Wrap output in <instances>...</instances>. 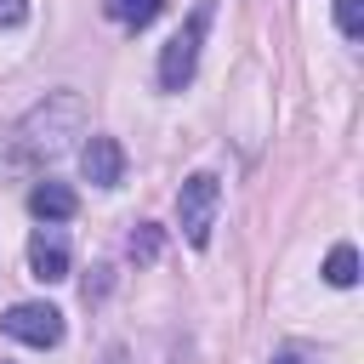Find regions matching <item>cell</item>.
Masks as SVG:
<instances>
[{"mask_svg":"<svg viewBox=\"0 0 364 364\" xmlns=\"http://www.w3.org/2000/svg\"><path fill=\"white\" fill-rule=\"evenodd\" d=\"M80 97L74 91H57V97H46L11 136H17V159H51V154H63L68 148V136H74V125H80Z\"/></svg>","mask_w":364,"mask_h":364,"instance_id":"cell-1","label":"cell"},{"mask_svg":"<svg viewBox=\"0 0 364 364\" xmlns=\"http://www.w3.org/2000/svg\"><path fill=\"white\" fill-rule=\"evenodd\" d=\"M210 11H216V0H199V6L188 11V23L165 40V51H159V85H165V91H182V85L193 80L199 46H205V28H210Z\"/></svg>","mask_w":364,"mask_h":364,"instance_id":"cell-2","label":"cell"},{"mask_svg":"<svg viewBox=\"0 0 364 364\" xmlns=\"http://www.w3.org/2000/svg\"><path fill=\"white\" fill-rule=\"evenodd\" d=\"M216 205H222V182L210 171H193L176 193V228L188 245H210V228H216Z\"/></svg>","mask_w":364,"mask_h":364,"instance_id":"cell-3","label":"cell"},{"mask_svg":"<svg viewBox=\"0 0 364 364\" xmlns=\"http://www.w3.org/2000/svg\"><path fill=\"white\" fill-rule=\"evenodd\" d=\"M6 336L23 347H57L63 341V313L51 301H17L6 313Z\"/></svg>","mask_w":364,"mask_h":364,"instance_id":"cell-4","label":"cell"},{"mask_svg":"<svg viewBox=\"0 0 364 364\" xmlns=\"http://www.w3.org/2000/svg\"><path fill=\"white\" fill-rule=\"evenodd\" d=\"M80 171H85V182H97V188H119V182H125V148H119L114 136H85Z\"/></svg>","mask_w":364,"mask_h":364,"instance_id":"cell-5","label":"cell"},{"mask_svg":"<svg viewBox=\"0 0 364 364\" xmlns=\"http://www.w3.org/2000/svg\"><path fill=\"white\" fill-rule=\"evenodd\" d=\"M28 273L40 279V284H57V279H68V245H63V233L46 222L34 239H28Z\"/></svg>","mask_w":364,"mask_h":364,"instance_id":"cell-6","label":"cell"},{"mask_svg":"<svg viewBox=\"0 0 364 364\" xmlns=\"http://www.w3.org/2000/svg\"><path fill=\"white\" fill-rule=\"evenodd\" d=\"M28 210H34L40 222H68V216L80 210V199H74L68 182H51V176H46V182L28 188Z\"/></svg>","mask_w":364,"mask_h":364,"instance_id":"cell-7","label":"cell"},{"mask_svg":"<svg viewBox=\"0 0 364 364\" xmlns=\"http://www.w3.org/2000/svg\"><path fill=\"white\" fill-rule=\"evenodd\" d=\"M102 11H108L119 28H148V23L165 11V0H102Z\"/></svg>","mask_w":364,"mask_h":364,"instance_id":"cell-8","label":"cell"},{"mask_svg":"<svg viewBox=\"0 0 364 364\" xmlns=\"http://www.w3.org/2000/svg\"><path fill=\"white\" fill-rule=\"evenodd\" d=\"M324 279H330L336 290L358 284V250H353V245H336V250H330V262H324Z\"/></svg>","mask_w":364,"mask_h":364,"instance_id":"cell-9","label":"cell"},{"mask_svg":"<svg viewBox=\"0 0 364 364\" xmlns=\"http://www.w3.org/2000/svg\"><path fill=\"white\" fill-rule=\"evenodd\" d=\"M336 28L347 40H358L364 34V0H336Z\"/></svg>","mask_w":364,"mask_h":364,"instance_id":"cell-10","label":"cell"},{"mask_svg":"<svg viewBox=\"0 0 364 364\" xmlns=\"http://www.w3.org/2000/svg\"><path fill=\"white\" fill-rule=\"evenodd\" d=\"M154 256H159V228L142 222V228L131 233V262H154Z\"/></svg>","mask_w":364,"mask_h":364,"instance_id":"cell-11","label":"cell"},{"mask_svg":"<svg viewBox=\"0 0 364 364\" xmlns=\"http://www.w3.org/2000/svg\"><path fill=\"white\" fill-rule=\"evenodd\" d=\"M23 11H28V0H0V28L23 23Z\"/></svg>","mask_w":364,"mask_h":364,"instance_id":"cell-12","label":"cell"},{"mask_svg":"<svg viewBox=\"0 0 364 364\" xmlns=\"http://www.w3.org/2000/svg\"><path fill=\"white\" fill-rule=\"evenodd\" d=\"M273 364H313L307 353H273Z\"/></svg>","mask_w":364,"mask_h":364,"instance_id":"cell-13","label":"cell"}]
</instances>
